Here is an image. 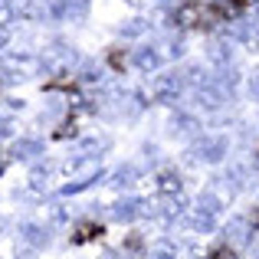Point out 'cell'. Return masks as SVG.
<instances>
[{
	"mask_svg": "<svg viewBox=\"0 0 259 259\" xmlns=\"http://www.w3.org/2000/svg\"><path fill=\"white\" fill-rule=\"evenodd\" d=\"M230 151V141L223 138V135H203V138L194 141V148H190V158L194 161H203V164H217V161H223Z\"/></svg>",
	"mask_w": 259,
	"mask_h": 259,
	"instance_id": "6da1fadb",
	"label": "cell"
},
{
	"mask_svg": "<svg viewBox=\"0 0 259 259\" xmlns=\"http://www.w3.org/2000/svg\"><path fill=\"white\" fill-rule=\"evenodd\" d=\"M184 72H164V76H158L154 79V85H151V92H154V99L158 102H177L181 99V92H184Z\"/></svg>",
	"mask_w": 259,
	"mask_h": 259,
	"instance_id": "7a4b0ae2",
	"label": "cell"
},
{
	"mask_svg": "<svg viewBox=\"0 0 259 259\" xmlns=\"http://www.w3.org/2000/svg\"><path fill=\"white\" fill-rule=\"evenodd\" d=\"M89 0H56V4L50 7L53 17H63V20H72V23H82L89 17Z\"/></svg>",
	"mask_w": 259,
	"mask_h": 259,
	"instance_id": "3957f363",
	"label": "cell"
},
{
	"mask_svg": "<svg viewBox=\"0 0 259 259\" xmlns=\"http://www.w3.org/2000/svg\"><path fill=\"white\" fill-rule=\"evenodd\" d=\"M174 20H177V26H184V30H194V26H203L207 23V7L203 4H181L177 7V13H174Z\"/></svg>",
	"mask_w": 259,
	"mask_h": 259,
	"instance_id": "277c9868",
	"label": "cell"
},
{
	"mask_svg": "<svg viewBox=\"0 0 259 259\" xmlns=\"http://www.w3.org/2000/svg\"><path fill=\"white\" fill-rule=\"evenodd\" d=\"M17 233H20V243L30 246V249H39V246L50 243V233H46V227H39V223H20Z\"/></svg>",
	"mask_w": 259,
	"mask_h": 259,
	"instance_id": "5b68a950",
	"label": "cell"
},
{
	"mask_svg": "<svg viewBox=\"0 0 259 259\" xmlns=\"http://www.w3.org/2000/svg\"><path fill=\"white\" fill-rule=\"evenodd\" d=\"M227 236L233 243H249L253 240V220H249V217H233V220L227 223Z\"/></svg>",
	"mask_w": 259,
	"mask_h": 259,
	"instance_id": "8992f818",
	"label": "cell"
},
{
	"mask_svg": "<svg viewBox=\"0 0 259 259\" xmlns=\"http://www.w3.org/2000/svg\"><path fill=\"white\" fill-rule=\"evenodd\" d=\"M141 213H148V203H141V200H118L112 207V217L121 220V223L135 220V217H141Z\"/></svg>",
	"mask_w": 259,
	"mask_h": 259,
	"instance_id": "52a82bcc",
	"label": "cell"
},
{
	"mask_svg": "<svg viewBox=\"0 0 259 259\" xmlns=\"http://www.w3.org/2000/svg\"><path fill=\"white\" fill-rule=\"evenodd\" d=\"M161 56H164V53H161L158 46H141V50L135 53V66H138L141 72H154L161 66Z\"/></svg>",
	"mask_w": 259,
	"mask_h": 259,
	"instance_id": "ba28073f",
	"label": "cell"
},
{
	"mask_svg": "<svg viewBox=\"0 0 259 259\" xmlns=\"http://www.w3.org/2000/svg\"><path fill=\"white\" fill-rule=\"evenodd\" d=\"M138 177H141V171H138V167H135V164H125V167H118V171H115L112 174V187H135V181H138Z\"/></svg>",
	"mask_w": 259,
	"mask_h": 259,
	"instance_id": "9c48e42d",
	"label": "cell"
},
{
	"mask_svg": "<svg viewBox=\"0 0 259 259\" xmlns=\"http://www.w3.org/2000/svg\"><path fill=\"white\" fill-rule=\"evenodd\" d=\"M13 154H17V158H39V154H43V141H36V138H20L17 145H13Z\"/></svg>",
	"mask_w": 259,
	"mask_h": 259,
	"instance_id": "30bf717a",
	"label": "cell"
},
{
	"mask_svg": "<svg viewBox=\"0 0 259 259\" xmlns=\"http://www.w3.org/2000/svg\"><path fill=\"white\" fill-rule=\"evenodd\" d=\"M197 210H203V213H210V217H220V210H223V200L213 194V190H203V194L197 197Z\"/></svg>",
	"mask_w": 259,
	"mask_h": 259,
	"instance_id": "8fae6325",
	"label": "cell"
},
{
	"mask_svg": "<svg viewBox=\"0 0 259 259\" xmlns=\"http://www.w3.org/2000/svg\"><path fill=\"white\" fill-rule=\"evenodd\" d=\"M207 56H210V63H217V66H230V43L227 39H213Z\"/></svg>",
	"mask_w": 259,
	"mask_h": 259,
	"instance_id": "7c38bea8",
	"label": "cell"
},
{
	"mask_svg": "<svg viewBox=\"0 0 259 259\" xmlns=\"http://www.w3.org/2000/svg\"><path fill=\"white\" fill-rule=\"evenodd\" d=\"M194 132H200L197 118H190V115H174L171 118V135H194Z\"/></svg>",
	"mask_w": 259,
	"mask_h": 259,
	"instance_id": "4fadbf2b",
	"label": "cell"
},
{
	"mask_svg": "<svg viewBox=\"0 0 259 259\" xmlns=\"http://www.w3.org/2000/svg\"><path fill=\"white\" fill-rule=\"evenodd\" d=\"M190 227L197 230V233H210V230L217 227V217H210V213H203V210H194V213H190Z\"/></svg>",
	"mask_w": 259,
	"mask_h": 259,
	"instance_id": "5bb4252c",
	"label": "cell"
},
{
	"mask_svg": "<svg viewBox=\"0 0 259 259\" xmlns=\"http://www.w3.org/2000/svg\"><path fill=\"white\" fill-rule=\"evenodd\" d=\"M13 7H17V17H43L39 0H13Z\"/></svg>",
	"mask_w": 259,
	"mask_h": 259,
	"instance_id": "9a60e30c",
	"label": "cell"
},
{
	"mask_svg": "<svg viewBox=\"0 0 259 259\" xmlns=\"http://www.w3.org/2000/svg\"><path fill=\"white\" fill-rule=\"evenodd\" d=\"M158 187H161V194H177L181 190V177H177L174 171H167V174H161V181H158Z\"/></svg>",
	"mask_w": 259,
	"mask_h": 259,
	"instance_id": "2e32d148",
	"label": "cell"
},
{
	"mask_svg": "<svg viewBox=\"0 0 259 259\" xmlns=\"http://www.w3.org/2000/svg\"><path fill=\"white\" fill-rule=\"evenodd\" d=\"M108 148V138H85L82 145H79V151H82V158L85 154H102Z\"/></svg>",
	"mask_w": 259,
	"mask_h": 259,
	"instance_id": "e0dca14e",
	"label": "cell"
},
{
	"mask_svg": "<svg viewBox=\"0 0 259 259\" xmlns=\"http://www.w3.org/2000/svg\"><path fill=\"white\" fill-rule=\"evenodd\" d=\"M13 20H17V7H13V0H0V26H10Z\"/></svg>",
	"mask_w": 259,
	"mask_h": 259,
	"instance_id": "ac0fdd59",
	"label": "cell"
},
{
	"mask_svg": "<svg viewBox=\"0 0 259 259\" xmlns=\"http://www.w3.org/2000/svg\"><path fill=\"white\" fill-rule=\"evenodd\" d=\"M46 181H50V167H46V164H36V167L30 171V184H33L36 190H43Z\"/></svg>",
	"mask_w": 259,
	"mask_h": 259,
	"instance_id": "d6986e66",
	"label": "cell"
},
{
	"mask_svg": "<svg viewBox=\"0 0 259 259\" xmlns=\"http://www.w3.org/2000/svg\"><path fill=\"white\" fill-rule=\"evenodd\" d=\"M148 30V20H128V23L125 26H121V36H141V33H145Z\"/></svg>",
	"mask_w": 259,
	"mask_h": 259,
	"instance_id": "ffe728a7",
	"label": "cell"
},
{
	"mask_svg": "<svg viewBox=\"0 0 259 259\" xmlns=\"http://www.w3.org/2000/svg\"><path fill=\"white\" fill-rule=\"evenodd\" d=\"M151 259H177V253H174L171 243H161V246L151 249Z\"/></svg>",
	"mask_w": 259,
	"mask_h": 259,
	"instance_id": "44dd1931",
	"label": "cell"
},
{
	"mask_svg": "<svg viewBox=\"0 0 259 259\" xmlns=\"http://www.w3.org/2000/svg\"><path fill=\"white\" fill-rule=\"evenodd\" d=\"M249 95L259 102V72H253V76H249Z\"/></svg>",
	"mask_w": 259,
	"mask_h": 259,
	"instance_id": "7402d4cb",
	"label": "cell"
},
{
	"mask_svg": "<svg viewBox=\"0 0 259 259\" xmlns=\"http://www.w3.org/2000/svg\"><path fill=\"white\" fill-rule=\"evenodd\" d=\"M10 39H13V30H10V26H0V50H4Z\"/></svg>",
	"mask_w": 259,
	"mask_h": 259,
	"instance_id": "603a6c76",
	"label": "cell"
},
{
	"mask_svg": "<svg viewBox=\"0 0 259 259\" xmlns=\"http://www.w3.org/2000/svg\"><path fill=\"white\" fill-rule=\"evenodd\" d=\"M213 259H240V256H236L233 249H217V253H213Z\"/></svg>",
	"mask_w": 259,
	"mask_h": 259,
	"instance_id": "cb8c5ba5",
	"label": "cell"
},
{
	"mask_svg": "<svg viewBox=\"0 0 259 259\" xmlns=\"http://www.w3.org/2000/svg\"><path fill=\"white\" fill-rule=\"evenodd\" d=\"M105 259H125V256H118V253H108Z\"/></svg>",
	"mask_w": 259,
	"mask_h": 259,
	"instance_id": "d4e9b609",
	"label": "cell"
},
{
	"mask_svg": "<svg viewBox=\"0 0 259 259\" xmlns=\"http://www.w3.org/2000/svg\"><path fill=\"white\" fill-rule=\"evenodd\" d=\"M0 227H4V223H0Z\"/></svg>",
	"mask_w": 259,
	"mask_h": 259,
	"instance_id": "484cf974",
	"label": "cell"
},
{
	"mask_svg": "<svg viewBox=\"0 0 259 259\" xmlns=\"http://www.w3.org/2000/svg\"><path fill=\"white\" fill-rule=\"evenodd\" d=\"M253 4H256V0H253Z\"/></svg>",
	"mask_w": 259,
	"mask_h": 259,
	"instance_id": "4316f807",
	"label": "cell"
}]
</instances>
